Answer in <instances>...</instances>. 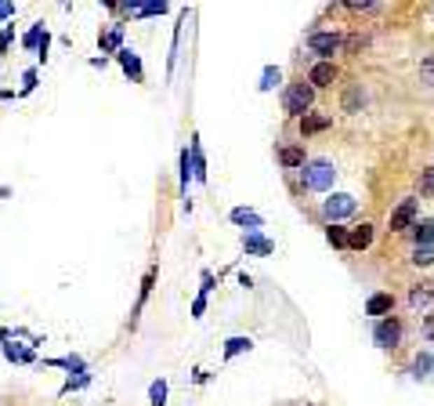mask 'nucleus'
Masks as SVG:
<instances>
[{"instance_id": "25", "label": "nucleus", "mask_w": 434, "mask_h": 406, "mask_svg": "<svg viewBox=\"0 0 434 406\" xmlns=\"http://www.w3.org/2000/svg\"><path fill=\"white\" fill-rule=\"evenodd\" d=\"M250 349H253V341L243 337V334H235V337L225 341V359H235V356H243V352H250Z\"/></svg>"}, {"instance_id": "31", "label": "nucleus", "mask_w": 434, "mask_h": 406, "mask_svg": "<svg viewBox=\"0 0 434 406\" xmlns=\"http://www.w3.org/2000/svg\"><path fill=\"white\" fill-rule=\"evenodd\" d=\"M420 76H424V83H427V88H434V55L420 58Z\"/></svg>"}, {"instance_id": "17", "label": "nucleus", "mask_w": 434, "mask_h": 406, "mask_svg": "<svg viewBox=\"0 0 434 406\" xmlns=\"http://www.w3.org/2000/svg\"><path fill=\"white\" fill-rule=\"evenodd\" d=\"M333 123V116H326V113H308L300 120V135L308 138V135H318V131H326V127Z\"/></svg>"}, {"instance_id": "34", "label": "nucleus", "mask_w": 434, "mask_h": 406, "mask_svg": "<svg viewBox=\"0 0 434 406\" xmlns=\"http://www.w3.org/2000/svg\"><path fill=\"white\" fill-rule=\"evenodd\" d=\"M36 88V69H26V73H22V91L18 95H29Z\"/></svg>"}, {"instance_id": "6", "label": "nucleus", "mask_w": 434, "mask_h": 406, "mask_svg": "<svg viewBox=\"0 0 434 406\" xmlns=\"http://www.w3.org/2000/svg\"><path fill=\"white\" fill-rule=\"evenodd\" d=\"M373 341H377V349H398V341H402V323H398V316L377 319V323H373Z\"/></svg>"}, {"instance_id": "35", "label": "nucleus", "mask_w": 434, "mask_h": 406, "mask_svg": "<svg viewBox=\"0 0 434 406\" xmlns=\"http://www.w3.org/2000/svg\"><path fill=\"white\" fill-rule=\"evenodd\" d=\"M203 312H206V297L195 294V302H192V319H203Z\"/></svg>"}, {"instance_id": "21", "label": "nucleus", "mask_w": 434, "mask_h": 406, "mask_svg": "<svg viewBox=\"0 0 434 406\" xmlns=\"http://www.w3.org/2000/svg\"><path fill=\"white\" fill-rule=\"evenodd\" d=\"M91 384V370H80V374H69L65 377V384L58 388V395L65 399V395H73V392H80V388H87Z\"/></svg>"}, {"instance_id": "28", "label": "nucleus", "mask_w": 434, "mask_h": 406, "mask_svg": "<svg viewBox=\"0 0 434 406\" xmlns=\"http://www.w3.org/2000/svg\"><path fill=\"white\" fill-rule=\"evenodd\" d=\"M430 367H434V359H430L427 352H420L416 359H412V377H416V381H424V377L430 374Z\"/></svg>"}, {"instance_id": "10", "label": "nucleus", "mask_w": 434, "mask_h": 406, "mask_svg": "<svg viewBox=\"0 0 434 406\" xmlns=\"http://www.w3.org/2000/svg\"><path fill=\"white\" fill-rule=\"evenodd\" d=\"M228 218H232V225L246 229V232H260V229H265V218H260L257 210H250V207H232Z\"/></svg>"}, {"instance_id": "24", "label": "nucleus", "mask_w": 434, "mask_h": 406, "mask_svg": "<svg viewBox=\"0 0 434 406\" xmlns=\"http://www.w3.org/2000/svg\"><path fill=\"white\" fill-rule=\"evenodd\" d=\"M167 395H170L167 377H156V381L148 384V406H167Z\"/></svg>"}, {"instance_id": "14", "label": "nucleus", "mask_w": 434, "mask_h": 406, "mask_svg": "<svg viewBox=\"0 0 434 406\" xmlns=\"http://www.w3.org/2000/svg\"><path fill=\"white\" fill-rule=\"evenodd\" d=\"M369 247H373V225L369 222H362L347 232V250H369Z\"/></svg>"}, {"instance_id": "12", "label": "nucleus", "mask_w": 434, "mask_h": 406, "mask_svg": "<svg viewBox=\"0 0 434 406\" xmlns=\"http://www.w3.org/2000/svg\"><path fill=\"white\" fill-rule=\"evenodd\" d=\"M188 153H192V178L206 185V156H203V145H200V135H192L188 142Z\"/></svg>"}, {"instance_id": "13", "label": "nucleus", "mask_w": 434, "mask_h": 406, "mask_svg": "<svg viewBox=\"0 0 434 406\" xmlns=\"http://www.w3.org/2000/svg\"><path fill=\"white\" fill-rule=\"evenodd\" d=\"M98 48H102V55H116L120 48H123V22H113L102 36H98Z\"/></svg>"}, {"instance_id": "20", "label": "nucleus", "mask_w": 434, "mask_h": 406, "mask_svg": "<svg viewBox=\"0 0 434 406\" xmlns=\"http://www.w3.org/2000/svg\"><path fill=\"white\" fill-rule=\"evenodd\" d=\"M430 302H434V283H416L409 290V305L412 309H427Z\"/></svg>"}, {"instance_id": "1", "label": "nucleus", "mask_w": 434, "mask_h": 406, "mask_svg": "<svg viewBox=\"0 0 434 406\" xmlns=\"http://www.w3.org/2000/svg\"><path fill=\"white\" fill-rule=\"evenodd\" d=\"M333 182H337V167H333V160H326V156L308 160L300 167V185L308 192H330Z\"/></svg>"}, {"instance_id": "41", "label": "nucleus", "mask_w": 434, "mask_h": 406, "mask_svg": "<svg viewBox=\"0 0 434 406\" xmlns=\"http://www.w3.org/2000/svg\"><path fill=\"white\" fill-rule=\"evenodd\" d=\"M8 196H11V189H8V185H0V200H8Z\"/></svg>"}, {"instance_id": "38", "label": "nucleus", "mask_w": 434, "mask_h": 406, "mask_svg": "<svg viewBox=\"0 0 434 406\" xmlns=\"http://www.w3.org/2000/svg\"><path fill=\"white\" fill-rule=\"evenodd\" d=\"M11 40H15V26H8L4 33H0V55H4V48L11 44Z\"/></svg>"}, {"instance_id": "39", "label": "nucleus", "mask_w": 434, "mask_h": 406, "mask_svg": "<svg viewBox=\"0 0 434 406\" xmlns=\"http://www.w3.org/2000/svg\"><path fill=\"white\" fill-rule=\"evenodd\" d=\"M192 381H195V384H206V381H210V374H206V370H195V374H192Z\"/></svg>"}, {"instance_id": "15", "label": "nucleus", "mask_w": 434, "mask_h": 406, "mask_svg": "<svg viewBox=\"0 0 434 406\" xmlns=\"http://www.w3.org/2000/svg\"><path fill=\"white\" fill-rule=\"evenodd\" d=\"M0 352H4V359H8V363H33V359H36L33 345H18V337H11V341H8V345L0 349Z\"/></svg>"}, {"instance_id": "36", "label": "nucleus", "mask_w": 434, "mask_h": 406, "mask_svg": "<svg viewBox=\"0 0 434 406\" xmlns=\"http://www.w3.org/2000/svg\"><path fill=\"white\" fill-rule=\"evenodd\" d=\"M347 11H380V4H369V0H351Z\"/></svg>"}, {"instance_id": "16", "label": "nucleus", "mask_w": 434, "mask_h": 406, "mask_svg": "<svg viewBox=\"0 0 434 406\" xmlns=\"http://www.w3.org/2000/svg\"><path fill=\"white\" fill-rule=\"evenodd\" d=\"M156 276H160V269H156V265H148V272H145V280H141V290H138V305H134V316H130V323H138V312L145 309V302H148V294H152V287H156Z\"/></svg>"}, {"instance_id": "33", "label": "nucleus", "mask_w": 434, "mask_h": 406, "mask_svg": "<svg viewBox=\"0 0 434 406\" xmlns=\"http://www.w3.org/2000/svg\"><path fill=\"white\" fill-rule=\"evenodd\" d=\"M420 192H427V196H434V167H427L420 175Z\"/></svg>"}, {"instance_id": "23", "label": "nucleus", "mask_w": 434, "mask_h": 406, "mask_svg": "<svg viewBox=\"0 0 434 406\" xmlns=\"http://www.w3.org/2000/svg\"><path fill=\"white\" fill-rule=\"evenodd\" d=\"M412 243H416V247H430L434 243V218L416 222V229H412Z\"/></svg>"}, {"instance_id": "4", "label": "nucleus", "mask_w": 434, "mask_h": 406, "mask_svg": "<svg viewBox=\"0 0 434 406\" xmlns=\"http://www.w3.org/2000/svg\"><path fill=\"white\" fill-rule=\"evenodd\" d=\"M358 210V200L351 196V192H333L330 200H322V215L330 225H340L344 218H351Z\"/></svg>"}, {"instance_id": "3", "label": "nucleus", "mask_w": 434, "mask_h": 406, "mask_svg": "<svg viewBox=\"0 0 434 406\" xmlns=\"http://www.w3.org/2000/svg\"><path fill=\"white\" fill-rule=\"evenodd\" d=\"M308 51L318 58V62H333V55H340L344 51V36L337 33V29H315V33H308Z\"/></svg>"}, {"instance_id": "26", "label": "nucleus", "mask_w": 434, "mask_h": 406, "mask_svg": "<svg viewBox=\"0 0 434 406\" xmlns=\"http://www.w3.org/2000/svg\"><path fill=\"white\" fill-rule=\"evenodd\" d=\"M347 232L351 229H344V225H326V243L333 250H347Z\"/></svg>"}, {"instance_id": "5", "label": "nucleus", "mask_w": 434, "mask_h": 406, "mask_svg": "<svg viewBox=\"0 0 434 406\" xmlns=\"http://www.w3.org/2000/svg\"><path fill=\"white\" fill-rule=\"evenodd\" d=\"M420 222V200H402L395 210H391V218H387V229L391 232H412Z\"/></svg>"}, {"instance_id": "40", "label": "nucleus", "mask_w": 434, "mask_h": 406, "mask_svg": "<svg viewBox=\"0 0 434 406\" xmlns=\"http://www.w3.org/2000/svg\"><path fill=\"white\" fill-rule=\"evenodd\" d=\"M424 334H427V337H434V312L427 316V327H424Z\"/></svg>"}, {"instance_id": "22", "label": "nucleus", "mask_w": 434, "mask_h": 406, "mask_svg": "<svg viewBox=\"0 0 434 406\" xmlns=\"http://www.w3.org/2000/svg\"><path fill=\"white\" fill-rule=\"evenodd\" d=\"M279 83H282V69H279V66H265V69H260V83H257V91H260V95H268V91L279 88Z\"/></svg>"}, {"instance_id": "32", "label": "nucleus", "mask_w": 434, "mask_h": 406, "mask_svg": "<svg viewBox=\"0 0 434 406\" xmlns=\"http://www.w3.org/2000/svg\"><path fill=\"white\" fill-rule=\"evenodd\" d=\"M214 287H217V276H214L210 269H203V272H200V294H203V297H210V290H214Z\"/></svg>"}, {"instance_id": "11", "label": "nucleus", "mask_w": 434, "mask_h": 406, "mask_svg": "<svg viewBox=\"0 0 434 406\" xmlns=\"http://www.w3.org/2000/svg\"><path fill=\"white\" fill-rule=\"evenodd\" d=\"M391 312H395V294H387V290L373 294L365 302V316H373V319H387Z\"/></svg>"}, {"instance_id": "37", "label": "nucleus", "mask_w": 434, "mask_h": 406, "mask_svg": "<svg viewBox=\"0 0 434 406\" xmlns=\"http://www.w3.org/2000/svg\"><path fill=\"white\" fill-rule=\"evenodd\" d=\"M18 15V8L11 4V0H0V18H15Z\"/></svg>"}, {"instance_id": "18", "label": "nucleus", "mask_w": 434, "mask_h": 406, "mask_svg": "<svg viewBox=\"0 0 434 406\" xmlns=\"http://www.w3.org/2000/svg\"><path fill=\"white\" fill-rule=\"evenodd\" d=\"M43 367H58V370H69V374H80V370H87V363H83V356H58V359H43Z\"/></svg>"}, {"instance_id": "9", "label": "nucleus", "mask_w": 434, "mask_h": 406, "mask_svg": "<svg viewBox=\"0 0 434 406\" xmlns=\"http://www.w3.org/2000/svg\"><path fill=\"white\" fill-rule=\"evenodd\" d=\"M243 250H246V258H268V254L275 250V243L265 236V232H246V236H243Z\"/></svg>"}, {"instance_id": "19", "label": "nucleus", "mask_w": 434, "mask_h": 406, "mask_svg": "<svg viewBox=\"0 0 434 406\" xmlns=\"http://www.w3.org/2000/svg\"><path fill=\"white\" fill-rule=\"evenodd\" d=\"M279 163L282 167H304L308 163V156H304V145H286V149H279Z\"/></svg>"}, {"instance_id": "27", "label": "nucleus", "mask_w": 434, "mask_h": 406, "mask_svg": "<svg viewBox=\"0 0 434 406\" xmlns=\"http://www.w3.org/2000/svg\"><path fill=\"white\" fill-rule=\"evenodd\" d=\"M43 33H48V29H43V22H33L29 33L22 36V48H26V51H36V48H40V40H43Z\"/></svg>"}, {"instance_id": "30", "label": "nucleus", "mask_w": 434, "mask_h": 406, "mask_svg": "<svg viewBox=\"0 0 434 406\" xmlns=\"http://www.w3.org/2000/svg\"><path fill=\"white\" fill-rule=\"evenodd\" d=\"M412 265H416V269L434 265V243H430V247H416V250H412Z\"/></svg>"}, {"instance_id": "7", "label": "nucleus", "mask_w": 434, "mask_h": 406, "mask_svg": "<svg viewBox=\"0 0 434 406\" xmlns=\"http://www.w3.org/2000/svg\"><path fill=\"white\" fill-rule=\"evenodd\" d=\"M337 76H340L337 62H315V66L308 69V83H312L315 91H318V88H333Z\"/></svg>"}, {"instance_id": "29", "label": "nucleus", "mask_w": 434, "mask_h": 406, "mask_svg": "<svg viewBox=\"0 0 434 406\" xmlns=\"http://www.w3.org/2000/svg\"><path fill=\"white\" fill-rule=\"evenodd\" d=\"M362 88H347L344 91V113H358V105H362Z\"/></svg>"}, {"instance_id": "2", "label": "nucleus", "mask_w": 434, "mask_h": 406, "mask_svg": "<svg viewBox=\"0 0 434 406\" xmlns=\"http://www.w3.org/2000/svg\"><path fill=\"white\" fill-rule=\"evenodd\" d=\"M312 105H315V88L308 80L290 83V88L282 91V109H286V116H293V120H304L312 113Z\"/></svg>"}, {"instance_id": "8", "label": "nucleus", "mask_w": 434, "mask_h": 406, "mask_svg": "<svg viewBox=\"0 0 434 406\" xmlns=\"http://www.w3.org/2000/svg\"><path fill=\"white\" fill-rule=\"evenodd\" d=\"M116 62H120V69L130 76V83H141V80H145V69H141V58H138V51L120 48V51H116Z\"/></svg>"}]
</instances>
